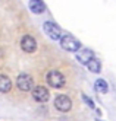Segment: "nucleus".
<instances>
[{
	"instance_id": "obj_7",
	"label": "nucleus",
	"mask_w": 116,
	"mask_h": 121,
	"mask_svg": "<svg viewBox=\"0 0 116 121\" xmlns=\"http://www.w3.org/2000/svg\"><path fill=\"white\" fill-rule=\"evenodd\" d=\"M21 48L25 53H34V51L37 50V41L31 35H24L21 38Z\"/></svg>"
},
{
	"instance_id": "obj_6",
	"label": "nucleus",
	"mask_w": 116,
	"mask_h": 121,
	"mask_svg": "<svg viewBox=\"0 0 116 121\" xmlns=\"http://www.w3.org/2000/svg\"><path fill=\"white\" fill-rule=\"evenodd\" d=\"M32 98L37 101V102H47L49 98H50V93L49 91L44 88V86H35V88H32Z\"/></svg>"
},
{
	"instance_id": "obj_2",
	"label": "nucleus",
	"mask_w": 116,
	"mask_h": 121,
	"mask_svg": "<svg viewBox=\"0 0 116 121\" xmlns=\"http://www.w3.org/2000/svg\"><path fill=\"white\" fill-rule=\"evenodd\" d=\"M46 80L51 88H62V86L65 85V76L57 70H51V72L47 73Z\"/></svg>"
},
{
	"instance_id": "obj_10",
	"label": "nucleus",
	"mask_w": 116,
	"mask_h": 121,
	"mask_svg": "<svg viewBox=\"0 0 116 121\" xmlns=\"http://www.w3.org/2000/svg\"><path fill=\"white\" fill-rule=\"evenodd\" d=\"M10 88H12L10 79H9L6 74H0V92H2V93H6V92L10 91Z\"/></svg>"
},
{
	"instance_id": "obj_4",
	"label": "nucleus",
	"mask_w": 116,
	"mask_h": 121,
	"mask_svg": "<svg viewBox=\"0 0 116 121\" xmlns=\"http://www.w3.org/2000/svg\"><path fill=\"white\" fill-rule=\"evenodd\" d=\"M16 86H18V89L22 91V92H28L32 89V77L30 74H19L18 76V79H16Z\"/></svg>"
},
{
	"instance_id": "obj_13",
	"label": "nucleus",
	"mask_w": 116,
	"mask_h": 121,
	"mask_svg": "<svg viewBox=\"0 0 116 121\" xmlns=\"http://www.w3.org/2000/svg\"><path fill=\"white\" fill-rule=\"evenodd\" d=\"M82 99H84V102H85V104H87V105L90 107V108H96V105H94L93 99H91V98H88L87 95H82Z\"/></svg>"
},
{
	"instance_id": "obj_8",
	"label": "nucleus",
	"mask_w": 116,
	"mask_h": 121,
	"mask_svg": "<svg viewBox=\"0 0 116 121\" xmlns=\"http://www.w3.org/2000/svg\"><path fill=\"white\" fill-rule=\"evenodd\" d=\"M91 58H94V53L91 50H88V48H84V50L76 53V60L79 63H82V64H87Z\"/></svg>"
},
{
	"instance_id": "obj_11",
	"label": "nucleus",
	"mask_w": 116,
	"mask_h": 121,
	"mask_svg": "<svg viewBox=\"0 0 116 121\" xmlns=\"http://www.w3.org/2000/svg\"><path fill=\"white\" fill-rule=\"evenodd\" d=\"M85 66H87V69H88L91 73H100V70H101V63H100L97 58H91Z\"/></svg>"
},
{
	"instance_id": "obj_9",
	"label": "nucleus",
	"mask_w": 116,
	"mask_h": 121,
	"mask_svg": "<svg viewBox=\"0 0 116 121\" xmlns=\"http://www.w3.org/2000/svg\"><path fill=\"white\" fill-rule=\"evenodd\" d=\"M30 9L32 13L40 15L46 10V4L43 3V0H30Z\"/></svg>"
},
{
	"instance_id": "obj_1",
	"label": "nucleus",
	"mask_w": 116,
	"mask_h": 121,
	"mask_svg": "<svg viewBox=\"0 0 116 121\" xmlns=\"http://www.w3.org/2000/svg\"><path fill=\"white\" fill-rule=\"evenodd\" d=\"M60 47L66 50V51H71V53H75L81 48V42H79L75 37L72 35H63L60 38Z\"/></svg>"
},
{
	"instance_id": "obj_5",
	"label": "nucleus",
	"mask_w": 116,
	"mask_h": 121,
	"mask_svg": "<svg viewBox=\"0 0 116 121\" xmlns=\"http://www.w3.org/2000/svg\"><path fill=\"white\" fill-rule=\"evenodd\" d=\"M55 107L60 112H68L72 108V101H71L66 95H57L56 99H55Z\"/></svg>"
},
{
	"instance_id": "obj_3",
	"label": "nucleus",
	"mask_w": 116,
	"mask_h": 121,
	"mask_svg": "<svg viewBox=\"0 0 116 121\" xmlns=\"http://www.w3.org/2000/svg\"><path fill=\"white\" fill-rule=\"evenodd\" d=\"M43 29H44V32H46L51 39H60L62 38V29H60L59 25L55 23V22H50V21L44 22Z\"/></svg>"
},
{
	"instance_id": "obj_12",
	"label": "nucleus",
	"mask_w": 116,
	"mask_h": 121,
	"mask_svg": "<svg viewBox=\"0 0 116 121\" xmlns=\"http://www.w3.org/2000/svg\"><path fill=\"white\" fill-rule=\"evenodd\" d=\"M94 88H96L97 92H100V93H107V91H109L107 82H106L104 79H97L96 83H94Z\"/></svg>"
}]
</instances>
